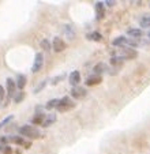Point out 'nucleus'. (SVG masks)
<instances>
[{
	"label": "nucleus",
	"instance_id": "nucleus-18",
	"mask_svg": "<svg viewBox=\"0 0 150 154\" xmlns=\"http://www.w3.org/2000/svg\"><path fill=\"white\" fill-rule=\"evenodd\" d=\"M63 30H64V34H66L67 37L70 38V40L75 38V30H74V26H71V25H64Z\"/></svg>",
	"mask_w": 150,
	"mask_h": 154
},
{
	"label": "nucleus",
	"instance_id": "nucleus-9",
	"mask_svg": "<svg viewBox=\"0 0 150 154\" xmlns=\"http://www.w3.org/2000/svg\"><path fill=\"white\" fill-rule=\"evenodd\" d=\"M127 35H128V38H131V40L141 41V40H142V37H143V32H142V29L131 27V29H128V30H127Z\"/></svg>",
	"mask_w": 150,
	"mask_h": 154
},
{
	"label": "nucleus",
	"instance_id": "nucleus-30",
	"mask_svg": "<svg viewBox=\"0 0 150 154\" xmlns=\"http://www.w3.org/2000/svg\"><path fill=\"white\" fill-rule=\"evenodd\" d=\"M44 109H45L44 106H41V105H37V106H36L34 113H44Z\"/></svg>",
	"mask_w": 150,
	"mask_h": 154
},
{
	"label": "nucleus",
	"instance_id": "nucleus-25",
	"mask_svg": "<svg viewBox=\"0 0 150 154\" xmlns=\"http://www.w3.org/2000/svg\"><path fill=\"white\" fill-rule=\"evenodd\" d=\"M46 83H48V79H44V81L41 82V83H38L37 86L34 87V90H33V93H34V94H38V93H40V91L44 89V87L46 86Z\"/></svg>",
	"mask_w": 150,
	"mask_h": 154
},
{
	"label": "nucleus",
	"instance_id": "nucleus-2",
	"mask_svg": "<svg viewBox=\"0 0 150 154\" xmlns=\"http://www.w3.org/2000/svg\"><path fill=\"white\" fill-rule=\"evenodd\" d=\"M75 106H77V102H75L71 97L66 96L59 100V105H58V108H56V111L60 112V113H64V112H67V111L74 109Z\"/></svg>",
	"mask_w": 150,
	"mask_h": 154
},
{
	"label": "nucleus",
	"instance_id": "nucleus-4",
	"mask_svg": "<svg viewBox=\"0 0 150 154\" xmlns=\"http://www.w3.org/2000/svg\"><path fill=\"white\" fill-rule=\"evenodd\" d=\"M136 56H138V52L135 49H133V48H126V47L120 48V57L123 60H126V59L134 60V59H136Z\"/></svg>",
	"mask_w": 150,
	"mask_h": 154
},
{
	"label": "nucleus",
	"instance_id": "nucleus-5",
	"mask_svg": "<svg viewBox=\"0 0 150 154\" xmlns=\"http://www.w3.org/2000/svg\"><path fill=\"white\" fill-rule=\"evenodd\" d=\"M6 93H7L6 98H10V100L17 93V85H15V81L12 78H7L6 81Z\"/></svg>",
	"mask_w": 150,
	"mask_h": 154
},
{
	"label": "nucleus",
	"instance_id": "nucleus-11",
	"mask_svg": "<svg viewBox=\"0 0 150 154\" xmlns=\"http://www.w3.org/2000/svg\"><path fill=\"white\" fill-rule=\"evenodd\" d=\"M68 82L72 87L79 86V82H81V74H79V71H72L68 75Z\"/></svg>",
	"mask_w": 150,
	"mask_h": 154
},
{
	"label": "nucleus",
	"instance_id": "nucleus-29",
	"mask_svg": "<svg viewBox=\"0 0 150 154\" xmlns=\"http://www.w3.org/2000/svg\"><path fill=\"white\" fill-rule=\"evenodd\" d=\"M10 143V139L7 135H3V137H0V145H3V146H7Z\"/></svg>",
	"mask_w": 150,
	"mask_h": 154
},
{
	"label": "nucleus",
	"instance_id": "nucleus-35",
	"mask_svg": "<svg viewBox=\"0 0 150 154\" xmlns=\"http://www.w3.org/2000/svg\"><path fill=\"white\" fill-rule=\"evenodd\" d=\"M2 150H3V145H0V153H2Z\"/></svg>",
	"mask_w": 150,
	"mask_h": 154
},
{
	"label": "nucleus",
	"instance_id": "nucleus-27",
	"mask_svg": "<svg viewBox=\"0 0 150 154\" xmlns=\"http://www.w3.org/2000/svg\"><path fill=\"white\" fill-rule=\"evenodd\" d=\"M7 93H6V87H3L0 85V102H3V100H6Z\"/></svg>",
	"mask_w": 150,
	"mask_h": 154
},
{
	"label": "nucleus",
	"instance_id": "nucleus-7",
	"mask_svg": "<svg viewBox=\"0 0 150 154\" xmlns=\"http://www.w3.org/2000/svg\"><path fill=\"white\" fill-rule=\"evenodd\" d=\"M44 66V55L41 52L36 53V57H34V63H33L32 66V72H38V71H41V68H42Z\"/></svg>",
	"mask_w": 150,
	"mask_h": 154
},
{
	"label": "nucleus",
	"instance_id": "nucleus-15",
	"mask_svg": "<svg viewBox=\"0 0 150 154\" xmlns=\"http://www.w3.org/2000/svg\"><path fill=\"white\" fill-rule=\"evenodd\" d=\"M8 139H10V142H12L14 145L22 146V147L25 146V143H26V139H25V138H22L20 135H10Z\"/></svg>",
	"mask_w": 150,
	"mask_h": 154
},
{
	"label": "nucleus",
	"instance_id": "nucleus-12",
	"mask_svg": "<svg viewBox=\"0 0 150 154\" xmlns=\"http://www.w3.org/2000/svg\"><path fill=\"white\" fill-rule=\"evenodd\" d=\"M94 7H95V18L98 20H101L105 15V4L102 2H97Z\"/></svg>",
	"mask_w": 150,
	"mask_h": 154
},
{
	"label": "nucleus",
	"instance_id": "nucleus-3",
	"mask_svg": "<svg viewBox=\"0 0 150 154\" xmlns=\"http://www.w3.org/2000/svg\"><path fill=\"white\" fill-rule=\"evenodd\" d=\"M70 94H71L72 98L81 100V98H85V97L87 96V90L85 89V87H82V86H74V87H71Z\"/></svg>",
	"mask_w": 150,
	"mask_h": 154
},
{
	"label": "nucleus",
	"instance_id": "nucleus-14",
	"mask_svg": "<svg viewBox=\"0 0 150 154\" xmlns=\"http://www.w3.org/2000/svg\"><path fill=\"white\" fill-rule=\"evenodd\" d=\"M56 119H58V116H56V113H46L45 119H44L42 122V127H49V125H52L53 123L56 122Z\"/></svg>",
	"mask_w": 150,
	"mask_h": 154
},
{
	"label": "nucleus",
	"instance_id": "nucleus-28",
	"mask_svg": "<svg viewBox=\"0 0 150 154\" xmlns=\"http://www.w3.org/2000/svg\"><path fill=\"white\" fill-rule=\"evenodd\" d=\"M2 154H14V150H12L11 146H3V150H2Z\"/></svg>",
	"mask_w": 150,
	"mask_h": 154
},
{
	"label": "nucleus",
	"instance_id": "nucleus-16",
	"mask_svg": "<svg viewBox=\"0 0 150 154\" xmlns=\"http://www.w3.org/2000/svg\"><path fill=\"white\" fill-rule=\"evenodd\" d=\"M46 113H34V116H33L32 119V124L34 125H42V122L44 119H45Z\"/></svg>",
	"mask_w": 150,
	"mask_h": 154
},
{
	"label": "nucleus",
	"instance_id": "nucleus-22",
	"mask_svg": "<svg viewBox=\"0 0 150 154\" xmlns=\"http://www.w3.org/2000/svg\"><path fill=\"white\" fill-rule=\"evenodd\" d=\"M25 97H26L25 91H17V93H15V96L12 97V100H14L15 104H20V102L25 100Z\"/></svg>",
	"mask_w": 150,
	"mask_h": 154
},
{
	"label": "nucleus",
	"instance_id": "nucleus-31",
	"mask_svg": "<svg viewBox=\"0 0 150 154\" xmlns=\"http://www.w3.org/2000/svg\"><path fill=\"white\" fill-rule=\"evenodd\" d=\"M30 147H32V140H26V143H25L23 149H26V150H29Z\"/></svg>",
	"mask_w": 150,
	"mask_h": 154
},
{
	"label": "nucleus",
	"instance_id": "nucleus-26",
	"mask_svg": "<svg viewBox=\"0 0 150 154\" xmlns=\"http://www.w3.org/2000/svg\"><path fill=\"white\" fill-rule=\"evenodd\" d=\"M66 78V74H61V75H58V76H55V78H52V81H51V85H58V83H60L63 79Z\"/></svg>",
	"mask_w": 150,
	"mask_h": 154
},
{
	"label": "nucleus",
	"instance_id": "nucleus-19",
	"mask_svg": "<svg viewBox=\"0 0 150 154\" xmlns=\"http://www.w3.org/2000/svg\"><path fill=\"white\" fill-rule=\"evenodd\" d=\"M59 105V98H52V100H49L48 102L45 104V109L46 111H52V109H56Z\"/></svg>",
	"mask_w": 150,
	"mask_h": 154
},
{
	"label": "nucleus",
	"instance_id": "nucleus-34",
	"mask_svg": "<svg viewBox=\"0 0 150 154\" xmlns=\"http://www.w3.org/2000/svg\"><path fill=\"white\" fill-rule=\"evenodd\" d=\"M14 153H15V154H20V150H15Z\"/></svg>",
	"mask_w": 150,
	"mask_h": 154
},
{
	"label": "nucleus",
	"instance_id": "nucleus-32",
	"mask_svg": "<svg viewBox=\"0 0 150 154\" xmlns=\"http://www.w3.org/2000/svg\"><path fill=\"white\" fill-rule=\"evenodd\" d=\"M104 4H107V6L112 7V6H115V2H113V0H108V2H105Z\"/></svg>",
	"mask_w": 150,
	"mask_h": 154
},
{
	"label": "nucleus",
	"instance_id": "nucleus-20",
	"mask_svg": "<svg viewBox=\"0 0 150 154\" xmlns=\"http://www.w3.org/2000/svg\"><path fill=\"white\" fill-rule=\"evenodd\" d=\"M139 25H141L143 29L150 27V15H143V17L139 19Z\"/></svg>",
	"mask_w": 150,
	"mask_h": 154
},
{
	"label": "nucleus",
	"instance_id": "nucleus-21",
	"mask_svg": "<svg viewBox=\"0 0 150 154\" xmlns=\"http://www.w3.org/2000/svg\"><path fill=\"white\" fill-rule=\"evenodd\" d=\"M40 47L42 48L44 51H46V52H49V51L52 49V44H51V41H49L48 38H44V40H41V42H40Z\"/></svg>",
	"mask_w": 150,
	"mask_h": 154
},
{
	"label": "nucleus",
	"instance_id": "nucleus-6",
	"mask_svg": "<svg viewBox=\"0 0 150 154\" xmlns=\"http://www.w3.org/2000/svg\"><path fill=\"white\" fill-rule=\"evenodd\" d=\"M66 48H67V44H66V41H64L61 37H55V38H53V41H52V49L55 51L56 53L63 52Z\"/></svg>",
	"mask_w": 150,
	"mask_h": 154
},
{
	"label": "nucleus",
	"instance_id": "nucleus-13",
	"mask_svg": "<svg viewBox=\"0 0 150 154\" xmlns=\"http://www.w3.org/2000/svg\"><path fill=\"white\" fill-rule=\"evenodd\" d=\"M26 82H27V78L25 74H18L17 79H15V85H17L18 90H23L25 86H26Z\"/></svg>",
	"mask_w": 150,
	"mask_h": 154
},
{
	"label": "nucleus",
	"instance_id": "nucleus-8",
	"mask_svg": "<svg viewBox=\"0 0 150 154\" xmlns=\"http://www.w3.org/2000/svg\"><path fill=\"white\" fill-rule=\"evenodd\" d=\"M93 71H94L95 75H100V76H101V74H105V72L112 74V71H111V67L108 66L107 63H97L94 66V68H93Z\"/></svg>",
	"mask_w": 150,
	"mask_h": 154
},
{
	"label": "nucleus",
	"instance_id": "nucleus-23",
	"mask_svg": "<svg viewBox=\"0 0 150 154\" xmlns=\"http://www.w3.org/2000/svg\"><path fill=\"white\" fill-rule=\"evenodd\" d=\"M12 120H14V115H10V116L4 117V119L0 122V130H2V128H4V127H7V125H8Z\"/></svg>",
	"mask_w": 150,
	"mask_h": 154
},
{
	"label": "nucleus",
	"instance_id": "nucleus-24",
	"mask_svg": "<svg viewBox=\"0 0 150 154\" xmlns=\"http://www.w3.org/2000/svg\"><path fill=\"white\" fill-rule=\"evenodd\" d=\"M111 64L115 66V67H119V66L123 64V59H121L120 56H112V57H111Z\"/></svg>",
	"mask_w": 150,
	"mask_h": 154
},
{
	"label": "nucleus",
	"instance_id": "nucleus-1",
	"mask_svg": "<svg viewBox=\"0 0 150 154\" xmlns=\"http://www.w3.org/2000/svg\"><path fill=\"white\" fill-rule=\"evenodd\" d=\"M18 132H19V135L22 138L29 139V140L40 139V138H42L41 131L38 130L37 127L32 125V124H25V125H22V127H19V128H18Z\"/></svg>",
	"mask_w": 150,
	"mask_h": 154
},
{
	"label": "nucleus",
	"instance_id": "nucleus-17",
	"mask_svg": "<svg viewBox=\"0 0 150 154\" xmlns=\"http://www.w3.org/2000/svg\"><path fill=\"white\" fill-rule=\"evenodd\" d=\"M86 38L89 41H95V42H100L102 40V34L98 32H92V33H87L86 34Z\"/></svg>",
	"mask_w": 150,
	"mask_h": 154
},
{
	"label": "nucleus",
	"instance_id": "nucleus-33",
	"mask_svg": "<svg viewBox=\"0 0 150 154\" xmlns=\"http://www.w3.org/2000/svg\"><path fill=\"white\" fill-rule=\"evenodd\" d=\"M147 41H149V42H150V32L147 33Z\"/></svg>",
	"mask_w": 150,
	"mask_h": 154
},
{
	"label": "nucleus",
	"instance_id": "nucleus-10",
	"mask_svg": "<svg viewBox=\"0 0 150 154\" xmlns=\"http://www.w3.org/2000/svg\"><path fill=\"white\" fill-rule=\"evenodd\" d=\"M101 82H102V76L93 74V75L87 76L86 81H85V83H86V86H95V85H100Z\"/></svg>",
	"mask_w": 150,
	"mask_h": 154
}]
</instances>
